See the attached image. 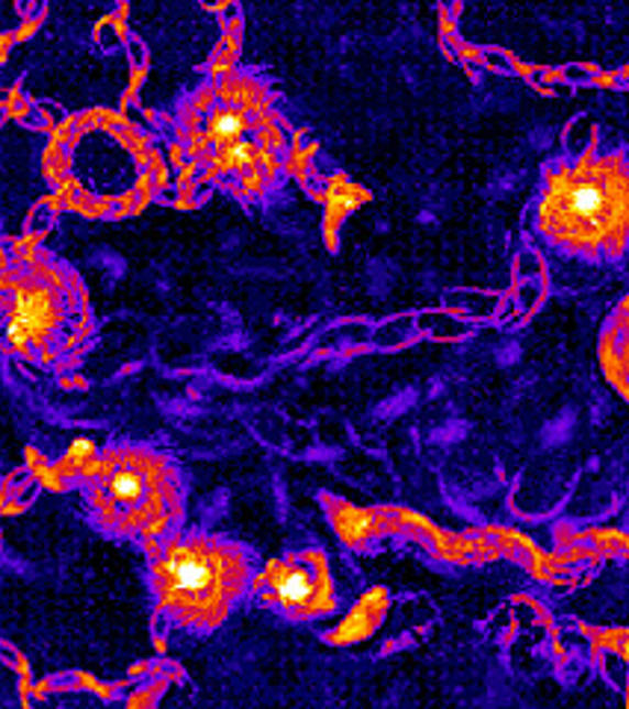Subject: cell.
Masks as SVG:
<instances>
[{
    "label": "cell",
    "mask_w": 629,
    "mask_h": 709,
    "mask_svg": "<svg viewBox=\"0 0 629 709\" xmlns=\"http://www.w3.org/2000/svg\"><path fill=\"white\" fill-rule=\"evenodd\" d=\"M629 171L620 152L553 163L544 175L536 228L547 243L585 261H611L627 246Z\"/></svg>",
    "instance_id": "cell-1"
},
{
    "label": "cell",
    "mask_w": 629,
    "mask_h": 709,
    "mask_svg": "<svg viewBox=\"0 0 629 709\" xmlns=\"http://www.w3.org/2000/svg\"><path fill=\"white\" fill-rule=\"evenodd\" d=\"M254 556L207 532L151 541V588L157 612L184 630L210 633L252 591Z\"/></svg>",
    "instance_id": "cell-2"
},
{
    "label": "cell",
    "mask_w": 629,
    "mask_h": 709,
    "mask_svg": "<svg viewBox=\"0 0 629 709\" xmlns=\"http://www.w3.org/2000/svg\"><path fill=\"white\" fill-rule=\"evenodd\" d=\"M95 523L119 539L161 541L184 518V485L166 455L145 446L107 450L86 473Z\"/></svg>",
    "instance_id": "cell-3"
},
{
    "label": "cell",
    "mask_w": 629,
    "mask_h": 709,
    "mask_svg": "<svg viewBox=\"0 0 629 709\" xmlns=\"http://www.w3.org/2000/svg\"><path fill=\"white\" fill-rule=\"evenodd\" d=\"M252 591L290 621H313L338 609L329 558L320 550H301L269 562L252 579Z\"/></svg>",
    "instance_id": "cell-4"
},
{
    "label": "cell",
    "mask_w": 629,
    "mask_h": 709,
    "mask_svg": "<svg viewBox=\"0 0 629 709\" xmlns=\"http://www.w3.org/2000/svg\"><path fill=\"white\" fill-rule=\"evenodd\" d=\"M59 322V299L54 287L47 284H21L12 299L10 322H7V334L10 341L24 350L33 343H42L57 329Z\"/></svg>",
    "instance_id": "cell-5"
}]
</instances>
